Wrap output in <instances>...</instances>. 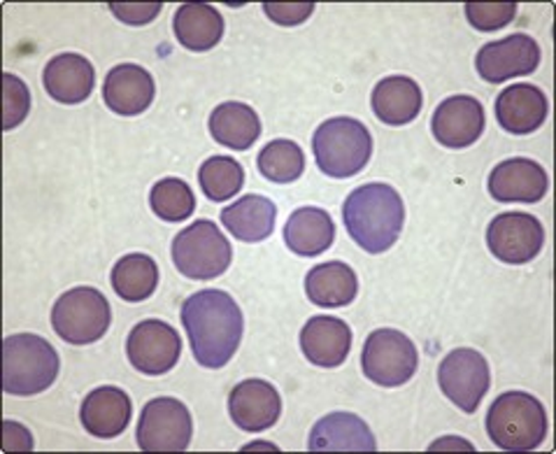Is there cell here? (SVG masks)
I'll return each mask as SVG.
<instances>
[{"label":"cell","mask_w":556,"mask_h":454,"mask_svg":"<svg viewBox=\"0 0 556 454\" xmlns=\"http://www.w3.org/2000/svg\"><path fill=\"white\" fill-rule=\"evenodd\" d=\"M59 354L36 333L8 336L3 343V389L12 396H36L59 378Z\"/></svg>","instance_id":"obj_4"},{"label":"cell","mask_w":556,"mask_h":454,"mask_svg":"<svg viewBox=\"0 0 556 454\" xmlns=\"http://www.w3.org/2000/svg\"><path fill=\"white\" fill-rule=\"evenodd\" d=\"M112 289L128 303L150 299L159 285V266L147 254H126L112 266Z\"/></svg>","instance_id":"obj_29"},{"label":"cell","mask_w":556,"mask_h":454,"mask_svg":"<svg viewBox=\"0 0 556 454\" xmlns=\"http://www.w3.org/2000/svg\"><path fill=\"white\" fill-rule=\"evenodd\" d=\"M517 17L515 3H468L466 5V20L472 28L478 30H498L503 26H510Z\"/></svg>","instance_id":"obj_33"},{"label":"cell","mask_w":556,"mask_h":454,"mask_svg":"<svg viewBox=\"0 0 556 454\" xmlns=\"http://www.w3.org/2000/svg\"><path fill=\"white\" fill-rule=\"evenodd\" d=\"M538 66H541V45L527 34L486 42L476 56L480 77L492 85L531 75L538 71Z\"/></svg>","instance_id":"obj_13"},{"label":"cell","mask_w":556,"mask_h":454,"mask_svg":"<svg viewBox=\"0 0 556 454\" xmlns=\"http://www.w3.org/2000/svg\"><path fill=\"white\" fill-rule=\"evenodd\" d=\"M256 166L270 182H296L305 171V154L293 140H273L258 154Z\"/></svg>","instance_id":"obj_30"},{"label":"cell","mask_w":556,"mask_h":454,"mask_svg":"<svg viewBox=\"0 0 556 454\" xmlns=\"http://www.w3.org/2000/svg\"><path fill=\"white\" fill-rule=\"evenodd\" d=\"M156 93L154 77L136 63L114 66L103 85L105 105L119 117H138L152 105Z\"/></svg>","instance_id":"obj_17"},{"label":"cell","mask_w":556,"mask_h":454,"mask_svg":"<svg viewBox=\"0 0 556 454\" xmlns=\"http://www.w3.org/2000/svg\"><path fill=\"white\" fill-rule=\"evenodd\" d=\"M3 89H5V101H3L5 131H10V128L20 126L28 117L30 91H28L24 79H20L16 75H10V73L3 75Z\"/></svg>","instance_id":"obj_34"},{"label":"cell","mask_w":556,"mask_h":454,"mask_svg":"<svg viewBox=\"0 0 556 454\" xmlns=\"http://www.w3.org/2000/svg\"><path fill=\"white\" fill-rule=\"evenodd\" d=\"M42 85L56 103L77 105L85 103L96 87L93 63L81 54L65 52L47 61Z\"/></svg>","instance_id":"obj_18"},{"label":"cell","mask_w":556,"mask_h":454,"mask_svg":"<svg viewBox=\"0 0 556 454\" xmlns=\"http://www.w3.org/2000/svg\"><path fill=\"white\" fill-rule=\"evenodd\" d=\"M336 240V224L321 207H299L285 224L287 248L299 256L324 254Z\"/></svg>","instance_id":"obj_24"},{"label":"cell","mask_w":556,"mask_h":454,"mask_svg":"<svg viewBox=\"0 0 556 454\" xmlns=\"http://www.w3.org/2000/svg\"><path fill=\"white\" fill-rule=\"evenodd\" d=\"M233 250L219 226L199 219L173 240V264L189 280H215L231 266Z\"/></svg>","instance_id":"obj_6"},{"label":"cell","mask_w":556,"mask_h":454,"mask_svg":"<svg viewBox=\"0 0 556 454\" xmlns=\"http://www.w3.org/2000/svg\"><path fill=\"white\" fill-rule=\"evenodd\" d=\"M438 384L456 408L472 415L480 408L489 384H492V373H489L484 354L472 348L452 350L438 366Z\"/></svg>","instance_id":"obj_10"},{"label":"cell","mask_w":556,"mask_h":454,"mask_svg":"<svg viewBox=\"0 0 556 454\" xmlns=\"http://www.w3.org/2000/svg\"><path fill=\"white\" fill-rule=\"evenodd\" d=\"M130 415H134V403L130 396L119 387H98L81 401L79 419L96 438H117L126 431Z\"/></svg>","instance_id":"obj_21"},{"label":"cell","mask_w":556,"mask_h":454,"mask_svg":"<svg viewBox=\"0 0 556 454\" xmlns=\"http://www.w3.org/2000/svg\"><path fill=\"white\" fill-rule=\"evenodd\" d=\"M307 447L309 452H375L378 443L362 417L331 413L317 421Z\"/></svg>","instance_id":"obj_22"},{"label":"cell","mask_w":556,"mask_h":454,"mask_svg":"<svg viewBox=\"0 0 556 454\" xmlns=\"http://www.w3.org/2000/svg\"><path fill=\"white\" fill-rule=\"evenodd\" d=\"M305 294L321 307H345L358 294V278L352 266L326 262L305 275Z\"/></svg>","instance_id":"obj_28"},{"label":"cell","mask_w":556,"mask_h":454,"mask_svg":"<svg viewBox=\"0 0 556 454\" xmlns=\"http://www.w3.org/2000/svg\"><path fill=\"white\" fill-rule=\"evenodd\" d=\"M199 182L212 203H224L242 189L244 168L233 156H210L199 171Z\"/></svg>","instance_id":"obj_31"},{"label":"cell","mask_w":556,"mask_h":454,"mask_svg":"<svg viewBox=\"0 0 556 454\" xmlns=\"http://www.w3.org/2000/svg\"><path fill=\"white\" fill-rule=\"evenodd\" d=\"M128 362L144 376H163L175 368L182 354V338L168 321H138L126 340Z\"/></svg>","instance_id":"obj_12"},{"label":"cell","mask_w":556,"mask_h":454,"mask_svg":"<svg viewBox=\"0 0 556 454\" xmlns=\"http://www.w3.org/2000/svg\"><path fill=\"white\" fill-rule=\"evenodd\" d=\"M486 433L505 452H531L545 441L547 413L527 392H505L489 405Z\"/></svg>","instance_id":"obj_3"},{"label":"cell","mask_w":556,"mask_h":454,"mask_svg":"<svg viewBox=\"0 0 556 454\" xmlns=\"http://www.w3.org/2000/svg\"><path fill=\"white\" fill-rule=\"evenodd\" d=\"M440 445H462V447H466V450H472V445H470V443H464V441H438V443L431 445V450H435V447H440Z\"/></svg>","instance_id":"obj_37"},{"label":"cell","mask_w":556,"mask_h":454,"mask_svg":"<svg viewBox=\"0 0 556 454\" xmlns=\"http://www.w3.org/2000/svg\"><path fill=\"white\" fill-rule=\"evenodd\" d=\"M150 207L159 219L177 224L193 215L195 197L185 180H179V177H166V180H159L152 187Z\"/></svg>","instance_id":"obj_32"},{"label":"cell","mask_w":556,"mask_h":454,"mask_svg":"<svg viewBox=\"0 0 556 454\" xmlns=\"http://www.w3.org/2000/svg\"><path fill=\"white\" fill-rule=\"evenodd\" d=\"M210 136L228 150H250L261 136V117L248 103H222L210 115Z\"/></svg>","instance_id":"obj_26"},{"label":"cell","mask_w":556,"mask_h":454,"mask_svg":"<svg viewBox=\"0 0 556 454\" xmlns=\"http://www.w3.org/2000/svg\"><path fill=\"white\" fill-rule=\"evenodd\" d=\"M112 14L119 22L128 26H144L159 17L161 3H138V5H126V3H112L110 5Z\"/></svg>","instance_id":"obj_36"},{"label":"cell","mask_w":556,"mask_h":454,"mask_svg":"<svg viewBox=\"0 0 556 454\" xmlns=\"http://www.w3.org/2000/svg\"><path fill=\"white\" fill-rule=\"evenodd\" d=\"M547 96L535 85H510L496 99V117L503 131L513 136H529L538 131L547 119Z\"/></svg>","instance_id":"obj_20"},{"label":"cell","mask_w":556,"mask_h":454,"mask_svg":"<svg viewBox=\"0 0 556 454\" xmlns=\"http://www.w3.org/2000/svg\"><path fill=\"white\" fill-rule=\"evenodd\" d=\"M486 189L501 203H538L549 189V177L538 161L515 156L492 171Z\"/></svg>","instance_id":"obj_16"},{"label":"cell","mask_w":556,"mask_h":454,"mask_svg":"<svg viewBox=\"0 0 556 454\" xmlns=\"http://www.w3.org/2000/svg\"><path fill=\"white\" fill-rule=\"evenodd\" d=\"M301 350L309 364L338 368L350 356L352 329L342 319L329 315L307 319L301 331Z\"/></svg>","instance_id":"obj_19"},{"label":"cell","mask_w":556,"mask_h":454,"mask_svg":"<svg viewBox=\"0 0 556 454\" xmlns=\"http://www.w3.org/2000/svg\"><path fill=\"white\" fill-rule=\"evenodd\" d=\"M264 12L277 26H299L315 12V3H264Z\"/></svg>","instance_id":"obj_35"},{"label":"cell","mask_w":556,"mask_h":454,"mask_svg":"<svg viewBox=\"0 0 556 454\" xmlns=\"http://www.w3.org/2000/svg\"><path fill=\"white\" fill-rule=\"evenodd\" d=\"M342 219L358 248L370 254H382L403 231L405 205L401 193L391 185L370 182L350 193L342 205Z\"/></svg>","instance_id":"obj_2"},{"label":"cell","mask_w":556,"mask_h":454,"mask_svg":"<svg viewBox=\"0 0 556 454\" xmlns=\"http://www.w3.org/2000/svg\"><path fill=\"white\" fill-rule=\"evenodd\" d=\"M484 108L472 96H452L435 108L431 119L433 138L450 150H464L476 144L484 134Z\"/></svg>","instance_id":"obj_14"},{"label":"cell","mask_w":556,"mask_h":454,"mask_svg":"<svg viewBox=\"0 0 556 454\" xmlns=\"http://www.w3.org/2000/svg\"><path fill=\"white\" fill-rule=\"evenodd\" d=\"M313 152L317 168L345 180V177L358 175L372 156V136L364 122L354 117H336L324 122L313 138Z\"/></svg>","instance_id":"obj_5"},{"label":"cell","mask_w":556,"mask_h":454,"mask_svg":"<svg viewBox=\"0 0 556 454\" xmlns=\"http://www.w3.org/2000/svg\"><path fill=\"white\" fill-rule=\"evenodd\" d=\"M179 319L201 366L224 368L233 360L242 340L244 319L231 294L222 289L195 291L179 307Z\"/></svg>","instance_id":"obj_1"},{"label":"cell","mask_w":556,"mask_h":454,"mask_svg":"<svg viewBox=\"0 0 556 454\" xmlns=\"http://www.w3.org/2000/svg\"><path fill=\"white\" fill-rule=\"evenodd\" d=\"M275 203L266 197H258V193H248V197L222 210L224 229L242 242L266 240L275 229Z\"/></svg>","instance_id":"obj_25"},{"label":"cell","mask_w":556,"mask_h":454,"mask_svg":"<svg viewBox=\"0 0 556 454\" xmlns=\"http://www.w3.org/2000/svg\"><path fill=\"white\" fill-rule=\"evenodd\" d=\"M193 421L182 401L152 399L138 419V445L142 452H185L191 443Z\"/></svg>","instance_id":"obj_9"},{"label":"cell","mask_w":556,"mask_h":454,"mask_svg":"<svg viewBox=\"0 0 556 454\" xmlns=\"http://www.w3.org/2000/svg\"><path fill=\"white\" fill-rule=\"evenodd\" d=\"M366 378L380 387H401L410 382L419 366V354L410 338L399 329L372 331L362 352Z\"/></svg>","instance_id":"obj_8"},{"label":"cell","mask_w":556,"mask_h":454,"mask_svg":"<svg viewBox=\"0 0 556 454\" xmlns=\"http://www.w3.org/2000/svg\"><path fill=\"white\" fill-rule=\"evenodd\" d=\"M543 245V224L529 213H503L494 217L486 229V248L503 264H529L541 254Z\"/></svg>","instance_id":"obj_11"},{"label":"cell","mask_w":556,"mask_h":454,"mask_svg":"<svg viewBox=\"0 0 556 454\" xmlns=\"http://www.w3.org/2000/svg\"><path fill=\"white\" fill-rule=\"evenodd\" d=\"M228 415L242 431H266L282 415L280 392L266 380H242L228 394Z\"/></svg>","instance_id":"obj_15"},{"label":"cell","mask_w":556,"mask_h":454,"mask_svg":"<svg viewBox=\"0 0 556 454\" xmlns=\"http://www.w3.org/2000/svg\"><path fill=\"white\" fill-rule=\"evenodd\" d=\"M175 38L191 52H207L224 38V17L217 8L187 3L173 17Z\"/></svg>","instance_id":"obj_27"},{"label":"cell","mask_w":556,"mask_h":454,"mask_svg":"<svg viewBox=\"0 0 556 454\" xmlns=\"http://www.w3.org/2000/svg\"><path fill=\"white\" fill-rule=\"evenodd\" d=\"M112 324V307L96 287H75L56 299L52 327L71 345H91L101 340Z\"/></svg>","instance_id":"obj_7"},{"label":"cell","mask_w":556,"mask_h":454,"mask_svg":"<svg viewBox=\"0 0 556 454\" xmlns=\"http://www.w3.org/2000/svg\"><path fill=\"white\" fill-rule=\"evenodd\" d=\"M375 117L389 126H405L417 119L424 105V96L415 79L391 75L380 79L370 99Z\"/></svg>","instance_id":"obj_23"}]
</instances>
